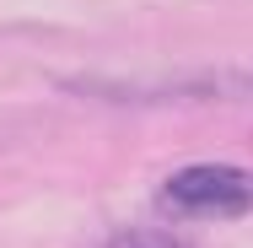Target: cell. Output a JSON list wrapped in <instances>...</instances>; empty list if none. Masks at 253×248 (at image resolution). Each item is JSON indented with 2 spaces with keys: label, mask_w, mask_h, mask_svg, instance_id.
I'll return each mask as SVG.
<instances>
[{
  "label": "cell",
  "mask_w": 253,
  "mask_h": 248,
  "mask_svg": "<svg viewBox=\"0 0 253 248\" xmlns=\"http://www.w3.org/2000/svg\"><path fill=\"white\" fill-rule=\"evenodd\" d=\"M70 92H92V98H119V102H151V98H248V76H194V81H162V87H124V81H92V76H70Z\"/></svg>",
  "instance_id": "obj_2"
},
{
  "label": "cell",
  "mask_w": 253,
  "mask_h": 248,
  "mask_svg": "<svg viewBox=\"0 0 253 248\" xmlns=\"http://www.w3.org/2000/svg\"><path fill=\"white\" fill-rule=\"evenodd\" d=\"M119 248H183V243H167V238H129V243H119Z\"/></svg>",
  "instance_id": "obj_3"
},
{
  "label": "cell",
  "mask_w": 253,
  "mask_h": 248,
  "mask_svg": "<svg viewBox=\"0 0 253 248\" xmlns=\"http://www.w3.org/2000/svg\"><path fill=\"white\" fill-rule=\"evenodd\" d=\"M162 205L178 216H248L253 173L232 162H189L162 184Z\"/></svg>",
  "instance_id": "obj_1"
}]
</instances>
